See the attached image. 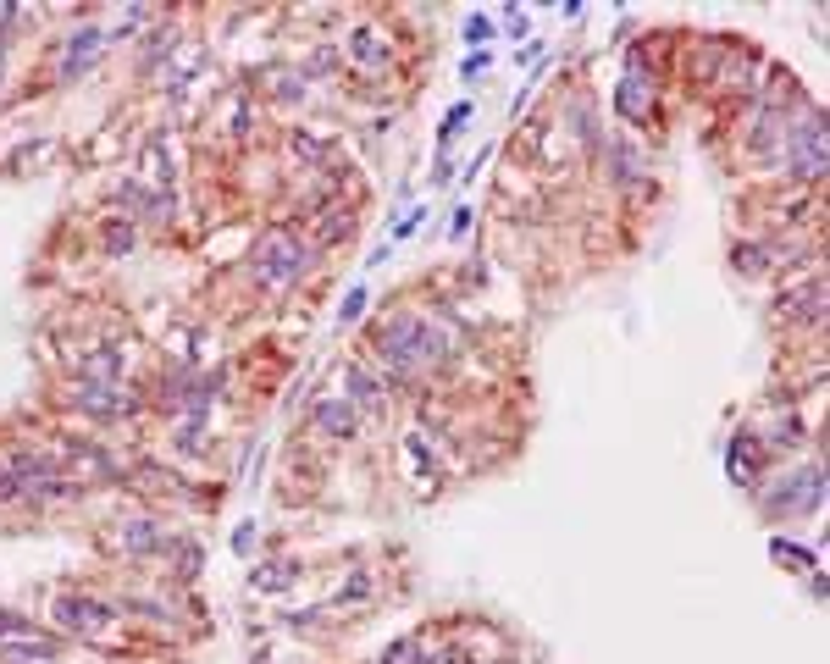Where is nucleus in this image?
Returning a JSON list of instances; mask_svg holds the SVG:
<instances>
[{"label": "nucleus", "mask_w": 830, "mask_h": 664, "mask_svg": "<svg viewBox=\"0 0 830 664\" xmlns=\"http://www.w3.org/2000/svg\"><path fill=\"white\" fill-rule=\"evenodd\" d=\"M39 609H45V626L56 637H67L72 648H95L106 659H133L144 642V631H133L128 620L117 615L106 587H83V581H56V587H39Z\"/></svg>", "instance_id": "f257e3e1"}, {"label": "nucleus", "mask_w": 830, "mask_h": 664, "mask_svg": "<svg viewBox=\"0 0 830 664\" xmlns=\"http://www.w3.org/2000/svg\"><path fill=\"white\" fill-rule=\"evenodd\" d=\"M310 272H321V255H316V244L305 238V227L288 222V216H277L272 227H261V238H255L249 255L238 261V277L249 283V294L261 299V305L288 299Z\"/></svg>", "instance_id": "f03ea898"}, {"label": "nucleus", "mask_w": 830, "mask_h": 664, "mask_svg": "<svg viewBox=\"0 0 830 664\" xmlns=\"http://www.w3.org/2000/svg\"><path fill=\"white\" fill-rule=\"evenodd\" d=\"M753 510H759L770 526H797V521L825 510V465H819V454L792 460V465L764 476V482L753 487Z\"/></svg>", "instance_id": "7ed1b4c3"}, {"label": "nucleus", "mask_w": 830, "mask_h": 664, "mask_svg": "<svg viewBox=\"0 0 830 664\" xmlns=\"http://www.w3.org/2000/svg\"><path fill=\"white\" fill-rule=\"evenodd\" d=\"M775 172H781V189L792 194H819V183H825V111L814 100H797L792 117L781 122Z\"/></svg>", "instance_id": "20e7f679"}, {"label": "nucleus", "mask_w": 830, "mask_h": 664, "mask_svg": "<svg viewBox=\"0 0 830 664\" xmlns=\"http://www.w3.org/2000/svg\"><path fill=\"white\" fill-rule=\"evenodd\" d=\"M56 404L67 415H78L89 432H117L128 421L144 415V393L139 382H95V377H61L56 382Z\"/></svg>", "instance_id": "39448f33"}, {"label": "nucleus", "mask_w": 830, "mask_h": 664, "mask_svg": "<svg viewBox=\"0 0 830 664\" xmlns=\"http://www.w3.org/2000/svg\"><path fill=\"white\" fill-rule=\"evenodd\" d=\"M166 537H172V521H166L161 510H150V504H128V510H117L106 526H100L95 543H100V554L117 559L122 570H150V565H161Z\"/></svg>", "instance_id": "423d86ee"}, {"label": "nucleus", "mask_w": 830, "mask_h": 664, "mask_svg": "<svg viewBox=\"0 0 830 664\" xmlns=\"http://www.w3.org/2000/svg\"><path fill=\"white\" fill-rule=\"evenodd\" d=\"M593 172H604L609 194H615L620 205H653L659 200V172L648 166V144H642L637 133H626V128L604 133V150H598Z\"/></svg>", "instance_id": "0eeeda50"}, {"label": "nucleus", "mask_w": 830, "mask_h": 664, "mask_svg": "<svg viewBox=\"0 0 830 664\" xmlns=\"http://www.w3.org/2000/svg\"><path fill=\"white\" fill-rule=\"evenodd\" d=\"M338 56H344V78L360 83V89H382L399 72V45L388 39V28L377 17H355L349 34L338 39Z\"/></svg>", "instance_id": "6e6552de"}, {"label": "nucleus", "mask_w": 830, "mask_h": 664, "mask_svg": "<svg viewBox=\"0 0 830 664\" xmlns=\"http://www.w3.org/2000/svg\"><path fill=\"white\" fill-rule=\"evenodd\" d=\"M45 56H50V83H56V89H78V83L106 61V23L89 12L83 23H72L61 39H50Z\"/></svg>", "instance_id": "1a4fd4ad"}, {"label": "nucleus", "mask_w": 830, "mask_h": 664, "mask_svg": "<svg viewBox=\"0 0 830 664\" xmlns=\"http://www.w3.org/2000/svg\"><path fill=\"white\" fill-rule=\"evenodd\" d=\"M770 327L792 344H803V332H825V272L814 277H797V283H781L775 294V310H770Z\"/></svg>", "instance_id": "9d476101"}, {"label": "nucleus", "mask_w": 830, "mask_h": 664, "mask_svg": "<svg viewBox=\"0 0 830 664\" xmlns=\"http://www.w3.org/2000/svg\"><path fill=\"white\" fill-rule=\"evenodd\" d=\"M609 106H615V117H620V128L626 133H648V139H659V128H664V83L659 78L620 67Z\"/></svg>", "instance_id": "9b49d317"}, {"label": "nucleus", "mask_w": 830, "mask_h": 664, "mask_svg": "<svg viewBox=\"0 0 830 664\" xmlns=\"http://www.w3.org/2000/svg\"><path fill=\"white\" fill-rule=\"evenodd\" d=\"M305 427L316 443H332V449H349V443L366 438V415L344 399V393H316L305 410Z\"/></svg>", "instance_id": "f8f14e48"}, {"label": "nucleus", "mask_w": 830, "mask_h": 664, "mask_svg": "<svg viewBox=\"0 0 830 664\" xmlns=\"http://www.w3.org/2000/svg\"><path fill=\"white\" fill-rule=\"evenodd\" d=\"M338 371H344V399L355 404L366 421H382V415L393 410V399H399V393L388 388V377H382L366 355H344V360H338Z\"/></svg>", "instance_id": "ddd939ff"}, {"label": "nucleus", "mask_w": 830, "mask_h": 664, "mask_svg": "<svg viewBox=\"0 0 830 664\" xmlns=\"http://www.w3.org/2000/svg\"><path fill=\"white\" fill-rule=\"evenodd\" d=\"M216 111H222V139L233 144V150H255V144H261V133H266V106L255 100V89H249V83L227 89Z\"/></svg>", "instance_id": "4468645a"}, {"label": "nucleus", "mask_w": 830, "mask_h": 664, "mask_svg": "<svg viewBox=\"0 0 830 664\" xmlns=\"http://www.w3.org/2000/svg\"><path fill=\"white\" fill-rule=\"evenodd\" d=\"M178 23L172 17H155L150 28L139 34V50H133V78L150 83V78H166V72L178 67Z\"/></svg>", "instance_id": "2eb2a0df"}, {"label": "nucleus", "mask_w": 830, "mask_h": 664, "mask_svg": "<svg viewBox=\"0 0 830 664\" xmlns=\"http://www.w3.org/2000/svg\"><path fill=\"white\" fill-rule=\"evenodd\" d=\"M725 465H731V482H742L747 493L764 482V476L775 471V454L764 449L759 438V421H747V427H736V438L725 443Z\"/></svg>", "instance_id": "dca6fc26"}, {"label": "nucleus", "mask_w": 830, "mask_h": 664, "mask_svg": "<svg viewBox=\"0 0 830 664\" xmlns=\"http://www.w3.org/2000/svg\"><path fill=\"white\" fill-rule=\"evenodd\" d=\"M305 227V238L316 244V255L327 261V255H338V249L349 244V238L360 233V200H344V205H327V211H316L310 222H299Z\"/></svg>", "instance_id": "f3484780"}, {"label": "nucleus", "mask_w": 830, "mask_h": 664, "mask_svg": "<svg viewBox=\"0 0 830 664\" xmlns=\"http://www.w3.org/2000/svg\"><path fill=\"white\" fill-rule=\"evenodd\" d=\"M786 244H792V238H759V233L753 238H731V255H725V261H731V272L742 277V283H764V277H775Z\"/></svg>", "instance_id": "a211bd4d"}, {"label": "nucleus", "mask_w": 830, "mask_h": 664, "mask_svg": "<svg viewBox=\"0 0 830 664\" xmlns=\"http://www.w3.org/2000/svg\"><path fill=\"white\" fill-rule=\"evenodd\" d=\"M161 581H172V587H200L205 576V543L189 532V526H172V537H166V554H161Z\"/></svg>", "instance_id": "6ab92c4d"}, {"label": "nucleus", "mask_w": 830, "mask_h": 664, "mask_svg": "<svg viewBox=\"0 0 830 664\" xmlns=\"http://www.w3.org/2000/svg\"><path fill=\"white\" fill-rule=\"evenodd\" d=\"M283 155L299 166V172H321V166L338 161V139H332L327 128H305V122H294V128H283Z\"/></svg>", "instance_id": "aec40b11"}, {"label": "nucleus", "mask_w": 830, "mask_h": 664, "mask_svg": "<svg viewBox=\"0 0 830 664\" xmlns=\"http://www.w3.org/2000/svg\"><path fill=\"white\" fill-rule=\"evenodd\" d=\"M299 576H305V559L299 554H261L255 565H249V593L255 598H283L299 587Z\"/></svg>", "instance_id": "412c9836"}, {"label": "nucleus", "mask_w": 830, "mask_h": 664, "mask_svg": "<svg viewBox=\"0 0 830 664\" xmlns=\"http://www.w3.org/2000/svg\"><path fill=\"white\" fill-rule=\"evenodd\" d=\"M139 244H144V227L133 222V216L106 211V216L95 222V255H100V261H128Z\"/></svg>", "instance_id": "4be33fe9"}, {"label": "nucleus", "mask_w": 830, "mask_h": 664, "mask_svg": "<svg viewBox=\"0 0 830 664\" xmlns=\"http://www.w3.org/2000/svg\"><path fill=\"white\" fill-rule=\"evenodd\" d=\"M382 604V581H377V570H349L344 581H338V587H332V598H327V609L332 615H349V609H355V615H366V609H377Z\"/></svg>", "instance_id": "5701e85b"}, {"label": "nucleus", "mask_w": 830, "mask_h": 664, "mask_svg": "<svg viewBox=\"0 0 830 664\" xmlns=\"http://www.w3.org/2000/svg\"><path fill=\"white\" fill-rule=\"evenodd\" d=\"M294 72L316 89V83H332L344 78V56H338V39H310V50H299L294 56Z\"/></svg>", "instance_id": "b1692460"}, {"label": "nucleus", "mask_w": 830, "mask_h": 664, "mask_svg": "<svg viewBox=\"0 0 830 664\" xmlns=\"http://www.w3.org/2000/svg\"><path fill=\"white\" fill-rule=\"evenodd\" d=\"M770 554H775V565H786V570H803V576H814V570H819V559L808 554L803 543H792V537H781V532L770 537Z\"/></svg>", "instance_id": "393cba45"}, {"label": "nucleus", "mask_w": 830, "mask_h": 664, "mask_svg": "<svg viewBox=\"0 0 830 664\" xmlns=\"http://www.w3.org/2000/svg\"><path fill=\"white\" fill-rule=\"evenodd\" d=\"M28 631H45V620L23 604H0V642L6 637H28Z\"/></svg>", "instance_id": "a878e982"}, {"label": "nucleus", "mask_w": 830, "mask_h": 664, "mask_svg": "<svg viewBox=\"0 0 830 664\" xmlns=\"http://www.w3.org/2000/svg\"><path fill=\"white\" fill-rule=\"evenodd\" d=\"M471 117H476V106H471V100H454V106L443 111V122H438V150H449V144L465 133V122H471Z\"/></svg>", "instance_id": "bb28decb"}, {"label": "nucleus", "mask_w": 830, "mask_h": 664, "mask_svg": "<svg viewBox=\"0 0 830 664\" xmlns=\"http://www.w3.org/2000/svg\"><path fill=\"white\" fill-rule=\"evenodd\" d=\"M50 150H56V144H50L45 133H34V139H23L12 155H6V172H28V166H34V161H45Z\"/></svg>", "instance_id": "cd10ccee"}, {"label": "nucleus", "mask_w": 830, "mask_h": 664, "mask_svg": "<svg viewBox=\"0 0 830 664\" xmlns=\"http://www.w3.org/2000/svg\"><path fill=\"white\" fill-rule=\"evenodd\" d=\"M427 216H432L427 205H410V211H404V216H393V227H388V244H393V249H399V244H410V238L421 233V222H427Z\"/></svg>", "instance_id": "c85d7f7f"}, {"label": "nucleus", "mask_w": 830, "mask_h": 664, "mask_svg": "<svg viewBox=\"0 0 830 664\" xmlns=\"http://www.w3.org/2000/svg\"><path fill=\"white\" fill-rule=\"evenodd\" d=\"M493 39H498V23L487 12H471L465 17V45L471 50H493Z\"/></svg>", "instance_id": "c756f323"}, {"label": "nucleus", "mask_w": 830, "mask_h": 664, "mask_svg": "<svg viewBox=\"0 0 830 664\" xmlns=\"http://www.w3.org/2000/svg\"><path fill=\"white\" fill-rule=\"evenodd\" d=\"M366 305H371V294L355 283V288L344 294V305H338V327H360V321H366Z\"/></svg>", "instance_id": "7c9ffc66"}, {"label": "nucleus", "mask_w": 830, "mask_h": 664, "mask_svg": "<svg viewBox=\"0 0 830 664\" xmlns=\"http://www.w3.org/2000/svg\"><path fill=\"white\" fill-rule=\"evenodd\" d=\"M233 554H244V559L261 554V526H255V521H238L233 526Z\"/></svg>", "instance_id": "2f4dec72"}, {"label": "nucleus", "mask_w": 830, "mask_h": 664, "mask_svg": "<svg viewBox=\"0 0 830 664\" xmlns=\"http://www.w3.org/2000/svg\"><path fill=\"white\" fill-rule=\"evenodd\" d=\"M493 50H471V56H465L460 61V83H476V78H482V72H493Z\"/></svg>", "instance_id": "473e14b6"}, {"label": "nucleus", "mask_w": 830, "mask_h": 664, "mask_svg": "<svg viewBox=\"0 0 830 664\" xmlns=\"http://www.w3.org/2000/svg\"><path fill=\"white\" fill-rule=\"evenodd\" d=\"M471 233H476V211H471V205H460V211L449 216V238H454V244H465Z\"/></svg>", "instance_id": "72a5a7b5"}, {"label": "nucleus", "mask_w": 830, "mask_h": 664, "mask_svg": "<svg viewBox=\"0 0 830 664\" xmlns=\"http://www.w3.org/2000/svg\"><path fill=\"white\" fill-rule=\"evenodd\" d=\"M454 178H460V172H454L449 150H438V161H432V183H438V189H443V183H454Z\"/></svg>", "instance_id": "f704fd0d"}, {"label": "nucleus", "mask_w": 830, "mask_h": 664, "mask_svg": "<svg viewBox=\"0 0 830 664\" xmlns=\"http://www.w3.org/2000/svg\"><path fill=\"white\" fill-rule=\"evenodd\" d=\"M12 45H17V34H12V28H0V89H6V67H12Z\"/></svg>", "instance_id": "c9c22d12"}, {"label": "nucleus", "mask_w": 830, "mask_h": 664, "mask_svg": "<svg viewBox=\"0 0 830 664\" xmlns=\"http://www.w3.org/2000/svg\"><path fill=\"white\" fill-rule=\"evenodd\" d=\"M504 28H510L515 39H526V28H532V23L521 17V6H504Z\"/></svg>", "instance_id": "e433bc0d"}, {"label": "nucleus", "mask_w": 830, "mask_h": 664, "mask_svg": "<svg viewBox=\"0 0 830 664\" xmlns=\"http://www.w3.org/2000/svg\"><path fill=\"white\" fill-rule=\"evenodd\" d=\"M487 161H493V144H482V150H476L471 161H465V183H471V178H476V172H482Z\"/></svg>", "instance_id": "4c0bfd02"}, {"label": "nucleus", "mask_w": 830, "mask_h": 664, "mask_svg": "<svg viewBox=\"0 0 830 664\" xmlns=\"http://www.w3.org/2000/svg\"><path fill=\"white\" fill-rule=\"evenodd\" d=\"M388 255H393V244H377V249L366 255V266H388Z\"/></svg>", "instance_id": "58836bf2"}]
</instances>
